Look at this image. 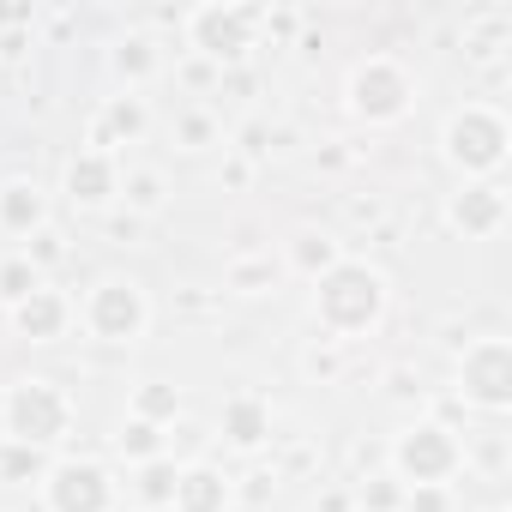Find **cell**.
<instances>
[{"label":"cell","mask_w":512,"mask_h":512,"mask_svg":"<svg viewBox=\"0 0 512 512\" xmlns=\"http://www.w3.org/2000/svg\"><path fill=\"white\" fill-rule=\"evenodd\" d=\"M314 314L332 338H356L374 332L386 314V278L368 260H338L332 272L314 278Z\"/></svg>","instance_id":"1"},{"label":"cell","mask_w":512,"mask_h":512,"mask_svg":"<svg viewBox=\"0 0 512 512\" xmlns=\"http://www.w3.org/2000/svg\"><path fill=\"white\" fill-rule=\"evenodd\" d=\"M0 422H7V440H19V446H55L73 428V398L55 380L25 374L0 398Z\"/></svg>","instance_id":"2"},{"label":"cell","mask_w":512,"mask_h":512,"mask_svg":"<svg viewBox=\"0 0 512 512\" xmlns=\"http://www.w3.org/2000/svg\"><path fill=\"white\" fill-rule=\"evenodd\" d=\"M506 145H512V127H506V115L488 109V103H464V109H452L446 127H440V151H446V163L464 169V175H494V169L506 163Z\"/></svg>","instance_id":"3"},{"label":"cell","mask_w":512,"mask_h":512,"mask_svg":"<svg viewBox=\"0 0 512 512\" xmlns=\"http://www.w3.org/2000/svg\"><path fill=\"white\" fill-rule=\"evenodd\" d=\"M79 320H85V332H91L97 344H139L145 326H151V302H145V290H139L133 278H103V284L85 296Z\"/></svg>","instance_id":"4"},{"label":"cell","mask_w":512,"mask_h":512,"mask_svg":"<svg viewBox=\"0 0 512 512\" xmlns=\"http://www.w3.org/2000/svg\"><path fill=\"white\" fill-rule=\"evenodd\" d=\"M464 464V446H458V434L452 428H440V422H416V428H404L398 440H392V470H398V482H410V488H446V476Z\"/></svg>","instance_id":"5"},{"label":"cell","mask_w":512,"mask_h":512,"mask_svg":"<svg viewBox=\"0 0 512 512\" xmlns=\"http://www.w3.org/2000/svg\"><path fill=\"white\" fill-rule=\"evenodd\" d=\"M260 25H266L260 7H223V0H211V7L187 13V43L211 61H241L253 49V37H260Z\"/></svg>","instance_id":"6"},{"label":"cell","mask_w":512,"mask_h":512,"mask_svg":"<svg viewBox=\"0 0 512 512\" xmlns=\"http://www.w3.org/2000/svg\"><path fill=\"white\" fill-rule=\"evenodd\" d=\"M410 97H416V85H410V73H404L392 55H368V61L350 73V109H356L362 121H374V127L404 121V115H410Z\"/></svg>","instance_id":"7"},{"label":"cell","mask_w":512,"mask_h":512,"mask_svg":"<svg viewBox=\"0 0 512 512\" xmlns=\"http://www.w3.org/2000/svg\"><path fill=\"white\" fill-rule=\"evenodd\" d=\"M458 398L476 410H506L512 404V344L506 338H476L458 356Z\"/></svg>","instance_id":"8"},{"label":"cell","mask_w":512,"mask_h":512,"mask_svg":"<svg viewBox=\"0 0 512 512\" xmlns=\"http://www.w3.org/2000/svg\"><path fill=\"white\" fill-rule=\"evenodd\" d=\"M43 506L49 512H115V482L91 458H61L43 470Z\"/></svg>","instance_id":"9"},{"label":"cell","mask_w":512,"mask_h":512,"mask_svg":"<svg viewBox=\"0 0 512 512\" xmlns=\"http://www.w3.org/2000/svg\"><path fill=\"white\" fill-rule=\"evenodd\" d=\"M446 223H452L464 241H488V235H500V223H506V193H500L494 181H470V187H458V193L446 199Z\"/></svg>","instance_id":"10"},{"label":"cell","mask_w":512,"mask_h":512,"mask_svg":"<svg viewBox=\"0 0 512 512\" xmlns=\"http://www.w3.org/2000/svg\"><path fill=\"white\" fill-rule=\"evenodd\" d=\"M115 193H121V163H115V151L85 145V151L67 163V199L85 205V211H97V205H109Z\"/></svg>","instance_id":"11"},{"label":"cell","mask_w":512,"mask_h":512,"mask_svg":"<svg viewBox=\"0 0 512 512\" xmlns=\"http://www.w3.org/2000/svg\"><path fill=\"white\" fill-rule=\"evenodd\" d=\"M169 506H175V512H229V506H235V488H229L223 470L187 464V470L175 476V500H169Z\"/></svg>","instance_id":"12"},{"label":"cell","mask_w":512,"mask_h":512,"mask_svg":"<svg viewBox=\"0 0 512 512\" xmlns=\"http://www.w3.org/2000/svg\"><path fill=\"white\" fill-rule=\"evenodd\" d=\"M67 320H73V302H67L61 290H49V284L13 308V326H19L31 344H49V338H61V332H67Z\"/></svg>","instance_id":"13"},{"label":"cell","mask_w":512,"mask_h":512,"mask_svg":"<svg viewBox=\"0 0 512 512\" xmlns=\"http://www.w3.org/2000/svg\"><path fill=\"white\" fill-rule=\"evenodd\" d=\"M49 223V199L37 181H7L0 187V229L7 235H43Z\"/></svg>","instance_id":"14"},{"label":"cell","mask_w":512,"mask_h":512,"mask_svg":"<svg viewBox=\"0 0 512 512\" xmlns=\"http://www.w3.org/2000/svg\"><path fill=\"white\" fill-rule=\"evenodd\" d=\"M223 434H229V446L253 452V446L272 434V404H266V398H253V392H235V398L223 404Z\"/></svg>","instance_id":"15"},{"label":"cell","mask_w":512,"mask_h":512,"mask_svg":"<svg viewBox=\"0 0 512 512\" xmlns=\"http://www.w3.org/2000/svg\"><path fill=\"white\" fill-rule=\"evenodd\" d=\"M145 133V103L139 97H109L97 109V127H91V145L97 151H115V145H133Z\"/></svg>","instance_id":"16"},{"label":"cell","mask_w":512,"mask_h":512,"mask_svg":"<svg viewBox=\"0 0 512 512\" xmlns=\"http://www.w3.org/2000/svg\"><path fill=\"white\" fill-rule=\"evenodd\" d=\"M109 67H115L127 85H145V79L157 73V43H151V37H121L115 55H109Z\"/></svg>","instance_id":"17"},{"label":"cell","mask_w":512,"mask_h":512,"mask_svg":"<svg viewBox=\"0 0 512 512\" xmlns=\"http://www.w3.org/2000/svg\"><path fill=\"white\" fill-rule=\"evenodd\" d=\"M37 290H43V272H37L31 253H13V260H0V302H7V308H19V302L37 296Z\"/></svg>","instance_id":"18"},{"label":"cell","mask_w":512,"mask_h":512,"mask_svg":"<svg viewBox=\"0 0 512 512\" xmlns=\"http://www.w3.org/2000/svg\"><path fill=\"white\" fill-rule=\"evenodd\" d=\"M115 452H121V458H133V464H151V458H163V428H157V422L127 416V422H121V434H115Z\"/></svg>","instance_id":"19"},{"label":"cell","mask_w":512,"mask_h":512,"mask_svg":"<svg viewBox=\"0 0 512 512\" xmlns=\"http://www.w3.org/2000/svg\"><path fill=\"white\" fill-rule=\"evenodd\" d=\"M344 260V253H338V241H326V235H296V247H290V266L296 272H308V278H320V272H332Z\"/></svg>","instance_id":"20"},{"label":"cell","mask_w":512,"mask_h":512,"mask_svg":"<svg viewBox=\"0 0 512 512\" xmlns=\"http://www.w3.org/2000/svg\"><path fill=\"white\" fill-rule=\"evenodd\" d=\"M175 410H181V392L163 386V380H145V386L133 392V416H139V422H157V428H163V422H175Z\"/></svg>","instance_id":"21"},{"label":"cell","mask_w":512,"mask_h":512,"mask_svg":"<svg viewBox=\"0 0 512 512\" xmlns=\"http://www.w3.org/2000/svg\"><path fill=\"white\" fill-rule=\"evenodd\" d=\"M175 476H181V470H175L169 458H151V464H139V482H133V488H139L145 506H169V500H175Z\"/></svg>","instance_id":"22"},{"label":"cell","mask_w":512,"mask_h":512,"mask_svg":"<svg viewBox=\"0 0 512 512\" xmlns=\"http://www.w3.org/2000/svg\"><path fill=\"white\" fill-rule=\"evenodd\" d=\"M121 193H127V205H139V211H157V205H163V175H151V169H133V175H121Z\"/></svg>","instance_id":"23"},{"label":"cell","mask_w":512,"mask_h":512,"mask_svg":"<svg viewBox=\"0 0 512 512\" xmlns=\"http://www.w3.org/2000/svg\"><path fill=\"white\" fill-rule=\"evenodd\" d=\"M43 464H37V446H19V440H7L0 446V476H13V482H31Z\"/></svg>","instance_id":"24"},{"label":"cell","mask_w":512,"mask_h":512,"mask_svg":"<svg viewBox=\"0 0 512 512\" xmlns=\"http://www.w3.org/2000/svg\"><path fill=\"white\" fill-rule=\"evenodd\" d=\"M362 500H368L374 512H398V506H404V488H398V476H374V482L362 488Z\"/></svg>","instance_id":"25"},{"label":"cell","mask_w":512,"mask_h":512,"mask_svg":"<svg viewBox=\"0 0 512 512\" xmlns=\"http://www.w3.org/2000/svg\"><path fill=\"white\" fill-rule=\"evenodd\" d=\"M404 512H452L446 488H404Z\"/></svg>","instance_id":"26"},{"label":"cell","mask_w":512,"mask_h":512,"mask_svg":"<svg viewBox=\"0 0 512 512\" xmlns=\"http://www.w3.org/2000/svg\"><path fill=\"white\" fill-rule=\"evenodd\" d=\"M205 139H211V115H181V145L199 151Z\"/></svg>","instance_id":"27"},{"label":"cell","mask_w":512,"mask_h":512,"mask_svg":"<svg viewBox=\"0 0 512 512\" xmlns=\"http://www.w3.org/2000/svg\"><path fill=\"white\" fill-rule=\"evenodd\" d=\"M266 272H272V266H260V260H241V266L229 272V284H235V290H253V284H260Z\"/></svg>","instance_id":"28"},{"label":"cell","mask_w":512,"mask_h":512,"mask_svg":"<svg viewBox=\"0 0 512 512\" xmlns=\"http://www.w3.org/2000/svg\"><path fill=\"white\" fill-rule=\"evenodd\" d=\"M55 253H61V247H55V235L43 229V235H37V272H43V260H55Z\"/></svg>","instance_id":"29"},{"label":"cell","mask_w":512,"mask_h":512,"mask_svg":"<svg viewBox=\"0 0 512 512\" xmlns=\"http://www.w3.org/2000/svg\"><path fill=\"white\" fill-rule=\"evenodd\" d=\"M494 512H506V506H494Z\"/></svg>","instance_id":"30"}]
</instances>
